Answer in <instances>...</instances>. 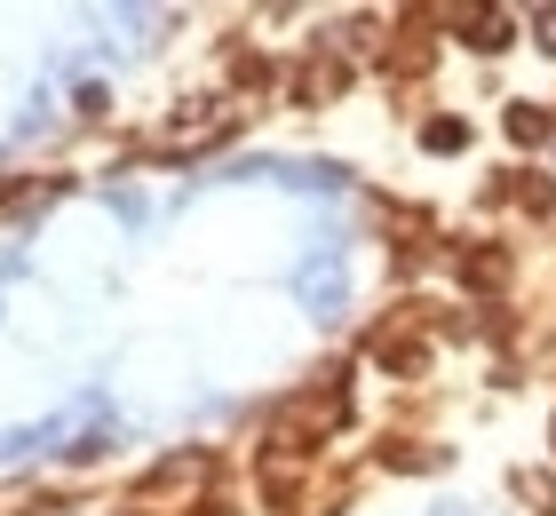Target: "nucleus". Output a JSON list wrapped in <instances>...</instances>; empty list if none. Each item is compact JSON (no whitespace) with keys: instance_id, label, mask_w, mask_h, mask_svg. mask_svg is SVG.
<instances>
[{"instance_id":"obj_10","label":"nucleus","mask_w":556,"mask_h":516,"mask_svg":"<svg viewBox=\"0 0 556 516\" xmlns=\"http://www.w3.org/2000/svg\"><path fill=\"white\" fill-rule=\"evenodd\" d=\"M548 445H556V421H548Z\"/></svg>"},{"instance_id":"obj_1","label":"nucleus","mask_w":556,"mask_h":516,"mask_svg":"<svg viewBox=\"0 0 556 516\" xmlns=\"http://www.w3.org/2000/svg\"><path fill=\"white\" fill-rule=\"evenodd\" d=\"M462 287L469 294H501L509 287V247H462Z\"/></svg>"},{"instance_id":"obj_5","label":"nucleus","mask_w":556,"mask_h":516,"mask_svg":"<svg viewBox=\"0 0 556 516\" xmlns=\"http://www.w3.org/2000/svg\"><path fill=\"white\" fill-rule=\"evenodd\" d=\"M374 357H382V366H390L397 381H414V374L429 366V342H421V333H397V326H390L382 342H374Z\"/></svg>"},{"instance_id":"obj_8","label":"nucleus","mask_w":556,"mask_h":516,"mask_svg":"<svg viewBox=\"0 0 556 516\" xmlns=\"http://www.w3.org/2000/svg\"><path fill=\"white\" fill-rule=\"evenodd\" d=\"M263 501H270V508H294V501H302V469H287V477L270 469V477H263Z\"/></svg>"},{"instance_id":"obj_3","label":"nucleus","mask_w":556,"mask_h":516,"mask_svg":"<svg viewBox=\"0 0 556 516\" xmlns=\"http://www.w3.org/2000/svg\"><path fill=\"white\" fill-rule=\"evenodd\" d=\"M462 40L485 48V56H501V48L517 40V16H509V9H469V16H462Z\"/></svg>"},{"instance_id":"obj_9","label":"nucleus","mask_w":556,"mask_h":516,"mask_svg":"<svg viewBox=\"0 0 556 516\" xmlns=\"http://www.w3.org/2000/svg\"><path fill=\"white\" fill-rule=\"evenodd\" d=\"M533 24H541V40H548V48H556V9H541V16H533Z\"/></svg>"},{"instance_id":"obj_2","label":"nucleus","mask_w":556,"mask_h":516,"mask_svg":"<svg viewBox=\"0 0 556 516\" xmlns=\"http://www.w3.org/2000/svg\"><path fill=\"white\" fill-rule=\"evenodd\" d=\"M493 199H517L533 223H548V206H556V184H548V175H533V167H517V175H501V184H493Z\"/></svg>"},{"instance_id":"obj_4","label":"nucleus","mask_w":556,"mask_h":516,"mask_svg":"<svg viewBox=\"0 0 556 516\" xmlns=\"http://www.w3.org/2000/svg\"><path fill=\"white\" fill-rule=\"evenodd\" d=\"M334 88H350V64L342 56H311V64L294 72V103H326Z\"/></svg>"},{"instance_id":"obj_7","label":"nucleus","mask_w":556,"mask_h":516,"mask_svg":"<svg viewBox=\"0 0 556 516\" xmlns=\"http://www.w3.org/2000/svg\"><path fill=\"white\" fill-rule=\"evenodd\" d=\"M421 143H429V151H462V143H469V119H429Z\"/></svg>"},{"instance_id":"obj_6","label":"nucleus","mask_w":556,"mask_h":516,"mask_svg":"<svg viewBox=\"0 0 556 516\" xmlns=\"http://www.w3.org/2000/svg\"><path fill=\"white\" fill-rule=\"evenodd\" d=\"M501 127H509V143H548V112H541V103H509V112H501Z\"/></svg>"}]
</instances>
